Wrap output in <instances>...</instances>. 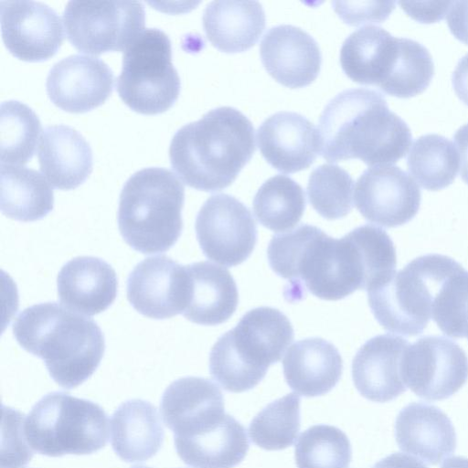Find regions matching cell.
<instances>
[{
	"label": "cell",
	"mask_w": 468,
	"mask_h": 468,
	"mask_svg": "<svg viewBox=\"0 0 468 468\" xmlns=\"http://www.w3.org/2000/svg\"><path fill=\"white\" fill-rule=\"evenodd\" d=\"M257 140L265 160L285 174L308 168L320 152L319 133L314 123L292 112L268 117L258 129Z\"/></svg>",
	"instance_id": "19"
},
{
	"label": "cell",
	"mask_w": 468,
	"mask_h": 468,
	"mask_svg": "<svg viewBox=\"0 0 468 468\" xmlns=\"http://www.w3.org/2000/svg\"><path fill=\"white\" fill-rule=\"evenodd\" d=\"M110 428L113 451L128 463L153 457L165 437L156 408L139 399L122 402L112 415Z\"/></svg>",
	"instance_id": "26"
},
{
	"label": "cell",
	"mask_w": 468,
	"mask_h": 468,
	"mask_svg": "<svg viewBox=\"0 0 468 468\" xmlns=\"http://www.w3.org/2000/svg\"><path fill=\"white\" fill-rule=\"evenodd\" d=\"M468 336V335H467Z\"/></svg>",
	"instance_id": "48"
},
{
	"label": "cell",
	"mask_w": 468,
	"mask_h": 468,
	"mask_svg": "<svg viewBox=\"0 0 468 468\" xmlns=\"http://www.w3.org/2000/svg\"><path fill=\"white\" fill-rule=\"evenodd\" d=\"M12 329L19 346L43 359L52 379L66 389L91 377L104 355L97 323L55 302L24 309Z\"/></svg>",
	"instance_id": "4"
},
{
	"label": "cell",
	"mask_w": 468,
	"mask_h": 468,
	"mask_svg": "<svg viewBox=\"0 0 468 468\" xmlns=\"http://www.w3.org/2000/svg\"><path fill=\"white\" fill-rule=\"evenodd\" d=\"M293 335L291 322L278 309L262 306L250 310L214 344L209 355L210 375L227 391H248L282 358Z\"/></svg>",
	"instance_id": "6"
},
{
	"label": "cell",
	"mask_w": 468,
	"mask_h": 468,
	"mask_svg": "<svg viewBox=\"0 0 468 468\" xmlns=\"http://www.w3.org/2000/svg\"><path fill=\"white\" fill-rule=\"evenodd\" d=\"M188 274L165 255L140 261L127 279V298L141 314L166 319L182 314L188 299Z\"/></svg>",
	"instance_id": "15"
},
{
	"label": "cell",
	"mask_w": 468,
	"mask_h": 468,
	"mask_svg": "<svg viewBox=\"0 0 468 468\" xmlns=\"http://www.w3.org/2000/svg\"><path fill=\"white\" fill-rule=\"evenodd\" d=\"M24 432L30 448L43 455L90 454L107 443L108 419L97 403L55 391L32 407Z\"/></svg>",
	"instance_id": "8"
},
{
	"label": "cell",
	"mask_w": 468,
	"mask_h": 468,
	"mask_svg": "<svg viewBox=\"0 0 468 468\" xmlns=\"http://www.w3.org/2000/svg\"><path fill=\"white\" fill-rule=\"evenodd\" d=\"M431 319L448 336L468 335V271L461 265L442 283L432 307Z\"/></svg>",
	"instance_id": "38"
},
{
	"label": "cell",
	"mask_w": 468,
	"mask_h": 468,
	"mask_svg": "<svg viewBox=\"0 0 468 468\" xmlns=\"http://www.w3.org/2000/svg\"><path fill=\"white\" fill-rule=\"evenodd\" d=\"M406 387L420 398L441 400L456 393L468 378V358L454 341L439 335L419 338L401 362Z\"/></svg>",
	"instance_id": "12"
},
{
	"label": "cell",
	"mask_w": 468,
	"mask_h": 468,
	"mask_svg": "<svg viewBox=\"0 0 468 468\" xmlns=\"http://www.w3.org/2000/svg\"><path fill=\"white\" fill-rule=\"evenodd\" d=\"M332 5L339 17L351 26L380 23L386 20L395 8V3L392 1H334Z\"/></svg>",
	"instance_id": "40"
},
{
	"label": "cell",
	"mask_w": 468,
	"mask_h": 468,
	"mask_svg": "<svg viewBox=\"0 0 468 468\" xmlns=\"http://www.w3.org/2000/svg\"><path fill=\"white\" fill-rule=\"evenodd\" d=\"M57 288L62 305L85 315H95L114 302L118 280L115 271L105 261L80 256L60 269Z\"/></svg>",
	"instance_id": "22"
},
{
	"label": "cell",
	"mask_w": 468,
	"mask_h": 468,
	"mask_svg": "<svg viewBox=\"0 0 468 468\" xmlns=\"http://www.w3.org/2000/svg\"><path fill=\"white\" fill-rule=\"evenodd\" d=\"M272 271L288 280L286 298L302 299L305 291L336 301L366 290V270L360 250L350 233L341 239L312 225L275 235L267 250Z\"/></svg>",
	"instance_id": "1"
},
{
	"label": "cell",
	"mask_w": 468,
	"mask_h": 468,
	"mask_svg": "<svg viewBox=\"0 0 468 468\" xmlns=\"http://www.w3.org/2000/svg\"><path fill=\"white\" fill-rule=\"evenodd\" d=\"M374 468H428L419 460L400 453L395 452L381 459L378 462Z\"/></svg>",
	"instance_id": "45"
},
{
	"label": "cell",
	"mask_w": 468,
	"mask_h": 468,
	"mask_svg": "<svg viewBox=\"0 0 468 468\" xmlns=\"http://www.w3.org/2000/svg\"><path fill=\"white\" fill-rule=\"evenodd\" d=\"M114 75L101 58L73 54L50 69L46 89L50 101L70 112H85L102 104L112 91Z\"/></svg>",
	"instance_id": "16"
},
{
	"label": "cell",
	"mask_w": 468,
	"mask_h": 468,
	"mask_svg": "<svg viewBox=\"0 0 468 468\" xmlns=\"http://www.w3.org/2000/svg\"><path fill=\"white\" fill-rule=\"evenodd\" d=\"M41 122L37 114L18 101H5L0 105L1 164L22 165L32 158Z\"/></svg>",
	"instance_id": "33"
},
{
	"label": "cell",
	"mask_w": 468,
	"mask_h": 468,
	"mask_svg": "<svg viewBox=\"0 0 468 468\" xmlns=\"http://www.w3.org/2000/svg\"><path fill=\"white\" fill-rule=\"evenodd\" d=\"M251 122L235 108L213 109L174 134L169 158L189 186L206 192L230 186L255 153Z\"/></svg>",
	"instance_id": "3"
},
{
	"label": "cell",
	"mask_w": 468,
	"mask_h": 468,
	"mask_svg": "<svg viewBox=\"0 0 468 468\" xmlns=\"http://www.w3.org/2000/svg\"><path fill=\"white\" fill-rule=\"evenodd\" d=\"M0 206L9 218L22 222L39 220L53 209V189L37 170L1 164Z\"/></svg>",
	"instance_id": "30"
},
{
	"label": "cell",
	"mask_w": 468,
	"mask_h": 468,
	"mask_svg": "<svg viewBox=\"0 0 468 468\" xmlns=\"http://www.w3.org/2000/svg\"><path fill=\"white\" fill-rule=\"evenodd\" d=\"M160 411L174 437L200 433L226 414L219 388L198 377H185L172 382L163 393Z\"/></svg>",
	"instance_id": "17"
},
{
	"label": "cell",
	"mask_w": 468,
	"mask_h": 468,
	"mask_svg": "<svg viewBox=\"0 0 468 468\" xmlns=\"http://www.w3.org/2000/svg\"><path fill=\"white\" fill-rule=\"evenodd\" d=\"M0 24L6 48L22 60L48 59L64 40L59 16L42 2L1 1Z\"/></svg>",
	"instance_id": "14"
},
{
	"label": "cell",
	"mask_w": 468,
	"mask_h": 468,
	"mask_svg": "<svg viewBox=\"0 0 468 468\" xmlns=\"http://www.w3.org/2000/svg\"><path fill=\"white\" fill-rule=\"evenodd\" d=\"M144 21L138 1H69L63 11L68 39L90 54L124 51L144 29Z\"/></svg>",
	"instance_id": "10"
},
{
	"label": "cell",
	"mask_w": 468,
	"mask_h": 468,
	"mask_svg": "<svg viewBox=\"0 0 468 468\" xmlns=\"http://www.w3.org/2000/svg\"><path fill=\"white\" fill-rule=\"evenodd\" d=\"M399 39L377 26L358 28L346 38L341 47L343 71L356 83L380 88L393 68Z\"/></svg>",
	"instance_id": "27"
},
{
	"label": "cell",
	"mask_w": 468,
	"mask_h": 468,
	"mask_svg": "<svg viewBox=\"0 0 468 468\" xmlns=\"http://www.w3.org/2000/svg\"><path fill=\"white\" fill-rule=\"evenodd\" d=\"M185 187L164 167L136 171L120 194L118 228L124 241L143 254L165 252L179 239Z\"/></svg>",
	"instance_id": "5"
},
{
	"label": "cell",
	"mask_w": 468,
	"mask_h": 468,
	"mask_svg": "<svg viewBox=\"0 0 468 468\" xmlns=\"http://www.w3.org/2000/svg\"><path fill=\"white\" fill-rule=\"evenodd\" d=\"M452 80L456 95L468 106V53L458 61Z\"/></svg>",
	"instance_id": "43"
},
{
	"label": "cell",
	"mask_w": 468,
	"mask_h": 468,
	"mask_svg": "<svg viewBox=\"0 0 468 468\" xmlns=\"http://www.w3.org/2000/svg\"><path fill=\"white\" fill-rule=\"evenodd\" d=\"M288 386L304 397H317L329 392L339 381L343 360L330 342L311 337L299 340L287 351L282 360Z\"/></svg>",
	"instance_id": "24"
},
{
	"label": "cell",
	"mask_w": 468,
	"mask_h": 468,
	"mask_svg": "<svg viewBox=\"0 0 468 468\" xmlns=\"http://www.w3.org/2000/svg\"><path fill=\"white\" fill-rule=\"evenodd\" d=\"M320 153L328 162L357 158L370 166L404 157L412 136L407 123L374 90H346L324 109L318 126Z\"/></svg>",
	"instance_id": "2"
},
{
	"label": "cell",
	"mask_w": 468,
	"mask_h": 468,
	"mask_svg": "<svg viewBox=\"0 0 468 468\" xmlns=\"http://www.w3.org/2000/svg\"><path fill=\"white\" fill-rule=\"evenodd\" d=\"M117 91L132 110L143 114L171 108L180 93V78L172 63L169 37L155 27L144 28L123 51Z\"/></svg>",
	"instance_id": "9"
},
{
	"label": "cell",
	"mask_w": 468,
	"mask_h": 468,
	"mask_svg": "<svg viewBox=\"0 0 468 468\" xmlns=\"http://www.w3.org/2000/svg\"><path fill=\"white\" fill-rule=\"evenodd\" d=\"M133 468H150V467H146V466H135V467H133Z\"/></svg>",
	"instance_id": "47"
},
{
	"label": "cell",
	"mask_w": 468,
	"mask_h": 468,
	"mask_svg": "<svg viewBox=\"0 0 468 468\" xmlns=\"http://www.w3.org/2000/svg\"><path fill=\"white\" fill-rule=\"evenodd\" d=\"M399 4L413 19L421 23H433L444 17L452 2H399Z\"/></svg>",
	"instance_id": "41"
},
{
	"label": "cell",
	"mask_w": 468,
	"mask_h": 468,
	"mask_svg": "<svg viewBox=\"0 0 468 468\" xmlns=\"http://www.w3.org/2000/svg\"><path fill=\"white\" fill-rule=\"evenodd\" d=\"M354 181L336 165L324 164L310 174L307 195L314 210L323 218L334 220L346 216L353 207Z\"/></svg>",
	"instance_id": "37"
},
{
	"label": "cell",
	"mask_w": 468,
	"mask_h": 468,
	"mask_svg": "<svg viewBox=\"0 0 468 468\" xmlns=\"http://www.w3.org/2000/svg\"><path fill=\"white\" fill-rule=\"evenodd\" d=\"M407 165L420 186L437 191L445 188L455 179L459 156L450 140L439 134H426L413 143Z\"/></svg>",
	"instance_id": "32"
},
{
	"label": "cell",
	"mask_w": 468,
	"mask_h": 468,
	"mask_svg": "<svg viewBox=\"0 0 468 468\" xmlns=\"http://www.w3.org/2000/svg\"><path fill=\"white\" fill-rule=\"evenodd\" d=\"M441 468H468V458L463 456L451 457L445 460Z\"/></svg>",
	"instance_id": "46"
},
{
	"label": "cell",
	"mask_w": 468,
	"mask_h": 468,
	"mask_svg": "<svg viewBox=\"0 0 468 468\" xmlns=\"http://www.w3.org/2000/svg\"><path fill=\"white\" fill-rule=\"evenodd\" d=\"M188 299L182 314L190 322L217 325L228 321L239 303L236 282L230 272L209 261L186 265Z\"/></svg>",
	"instance_id": "25"
},
{
	"label": "cell",
	"mask_w": 468,
	"mask_h": 468,
	"mask_svg": "<svg viewBox=\"0 0 468 468\" xmlns=\"http://www.w3.org/2000/svg\"><path fill=\"white\" fill-rule=\"evenodd\" d=\"M265 20L262 5L257 1H213L202 17L207 39L226 53L253 47L265 28Z\"/></svg>",
	"instance_id": "28"
},
{
	"label": "cell",
	"mask_w": 468,
	"mask_h": 468,
	"mask_svg": "<svg viewBox=\"0 0 468 468\" xmlns=\"http://www.w3.org/2000/svg\"><path fill=\"white\" fill-rule=\"evenodd\" d=\"M420 190L412 177L394 165L372 166L358 177L355 203L369 222L396 228L410 221L420 205Z\"/></svg>",
	"instance_id": "13"
},
{
	"label": "cell",
	"mask_w": 468,
	"mask_h": 468,
	"mask_svg": "<svg viewBox=\"0 0 468 468\" xmlns=\"http://www.w3.org/2000/svg\"><path fill=\"white\" fill-rule=\"evenodd\" d=\"M447 24L451 33L458 40L468 45V1L452 2Z\"/></svg>",
	"instance_id": "42"
},
{
	"label": "cell",
	"mask_w": 468,
	"mask_h": 468,
	"mask_svg": "<svg viewBox=\"0 0 468 468\" xmlns=\"http://www.w3.org/2000/svg\"><path fill=\"white\" fill-rule=\"evenodd\" d=\"M433 74L434 65L428 49L415 40L402 37L391 72L380 89L395 97H413L426 90Z\"/></svg>",
	"instance_id": "36"
},
{
	"label": "cell",
	"mask_w": 468,
	"mask_h": 468,
	"mask_svg": "<svg viewBox=\"0 0 468 468\" xmlns=\"http://www.w3.org/2000/svg\"><path fill=\"white\" fill-rule=\"evenodd\" d=\"M410 345L400 336L385 334L372 337L359 348L352 362V378L364 398L387 402L405 392L401 362Z\"/></svg>",
	"instance_id": "20"
},
{
	"label": "cell",
	"mask_w": 468,
	"mask_h": 468,
	"mask_svg": "<svg viewBox=\"0 0 468 468\" xmlns=\"http://www.w3.org/2000/svg\"><path fill=\"white\" fill-rule=\"evenodd\" d=\"M195 229L204 255L233 267L246 261L257 242V227L250 209L236 197L218 194L199 209Z\"/></svg>",
	"instance_id": "11"
},
{
	"label": "cell",
	"mask_w": 468,
	"mask_h": 468,
	"mask_svg": "<svg viewBox=\"0 0 468 468\" xmlns=\"http://www.w3.org/2000/svg\"><path fill=\"white\" fill-rule=\"evenodd\" d=\"M25 415L3 407L1 468H21L33 457L24 432Z\"/></svg>",
	"instance_id": "39"
},
{
	"label": "cell",
	"mask_w": 468,
	"mask_h": 468,
	"mask_svg": "<svg viewBox=\"0 0 468 468\" xmlns=\"http://www.w3.org/2000/svg\"><path fill=\"white\" fill-rule=\"evenodd\" d=\"M37 157L41 172L54 187L80 186L92 171V150L76 129L66 124L47 126L41 133Z\"/></svg>",
	"instance_id": "23"
},
{
	"label": "cell",
	"mask_w": 468,
	"mask_h": 468,
	"mask_svg": "<svg viewBox=\"0 0 468 468\" xmlns=\"http://www.w3.org/2000/svg\"><path fill=\"white\" fill-rule=\"evenodd\" d=\"M305 206L303 187L283 175L266 180L253 199L256 218L263 227L275 232H282L297 225Z\"/></svg>",
	"instance_id": "31"
},
{
	"label": "cell",
	"mask_w": 468,
	"mask_h": 468,
	"mask_svg": "<svg viewBox=\"0 0 468 468\" xmlns=\"http://www.w3.org/2000/svg\"><path fill=\"white\" fill-rule=\"evenodd\" d=\"M453 139L459 152L460 175L468 185V123L457 130Z\"/></svg>",
	"instance_id": "44"
},
{
	"label": "cell",
	"mask_w": 468,
	"mask_h": 468,
	"mask_svg": "<svg viewBox=\"0 0 468 468\" xmlns=\"http://www.w3.org/2000/svg\"><path fill=\"white\" fill-rule=\"evenodd\" d=\"M460 266L441 254L414 259L367 290L368 305L375 318L388 332L405 336L420 335L431 318L441 286Z\"/></svg>",
	"instance_id": "7"
},
{
	"label": "cell",
	"mask_w": 468,
	"mask_h": 468,
	"mask_svg": "<svg viewBox=\"0 0 468 468\" xmlns=\"http://www.w3.org/2000/svg\"><path fill=\"white\" fill-rule=\"evenodd\" d=\"M300 403L298 395L289 393L265 406L250 421L251 441L267 451L292 446L301 427Z\"/></svg>",
	"instance_id": "34"
},
{
	"label": "cell",
	"mask_w": 468,
	"mask_h": 468,
	"mask_svg": "<svg viewBox=\"0 0 468 468\" xmlns=\"http://www.w3.org/2000/svg\"><path fill=\"white\" fill-rule=\"evenodd\" d=\"M294 457L297 468H348L352 448L343 431L335 426L318 424L300 435Z\"/></svg>",
	"instance_id": "35"
},
{
	"label": "cell",
	"mask_w": 468,
	"mask_h": 468,
	"mask_svg": "<svg viewBox=\"0 0 468 468\" xmlns=\"http://www.w3.org/2000/svg\"><path fill=\"white\" fill-rule=\"evenodd\" d=\"M260 54L268 73L288 88L305 87L320 72L318 44L307 32L292 25L270 28L261 42Z\"/></svg>",
	"instance_id": "18"
},
{
	"label": "cell",
	"mask_w": 468,
	"mask_h": 468,
	"mask_svg": "<svg viewBox=\"0 0 468 468\" xmlns=\"http://www.w3.org/2000/svg\"><path fill=\"white\" fill-rule=\"evenodd\" d=\"M374 468V467H373Z\"/></svg>",
	"instance_id": "49"
},
{
	"label": "cell",
	"mask_w": 468,
	"mask_h": 468,
	"mask_svg": "<svg viewBox=\"0 0 468 468\" xmlns=\"http://www.w3.org/2000/svg\"><path fill=\"white\" fill-rule=\"evenodd\" d=\"M395 438L401 451L431 465L440 463L456 448V433L449 417L424 402H412L399 411Z\"/></svg>",
	"instance_id": "21"
},
{
	"label": "cell",
	"mask_w": 468,
	"mask_h": 468,
	"mask_svg": "<svg viewBox=\"0 0 468 468\" xmlns=\"http://www.w3.org/2000/svg\"><path fill=\"white\" fill-rule=\"evenodd\" d=\"M174 440L178 456L193 468H233L241 463L250 447L244 426L227 413L209 430Z\"/></svg>",
	"instance_id": "29"
}]
</instances>
